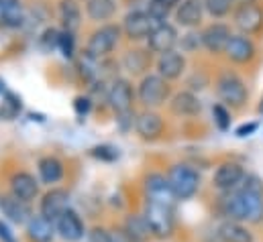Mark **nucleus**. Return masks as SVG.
I'll list each match as a JSON object with an SVG mask.
<instances>
[{
  "label": "nucleus",
  "instance_id": "f257e3e1",
  "mask_svg": "<svg viewBox=\"0 0 263 242\" xmlns=\"http://www.w3.org/2000/svg\"><path fill=\"white\" fill-rule=\"evenodd\" d=\"M218 210L227 220L243 224L263 222V182L257 175H247L241 187L222 193L218 199Z\"/></svg>",
  "mask_w": 263,
  "mask_h": 242
},
{
  "label": "nucleus",
  "instance_id": "f03ea898",
  "mask_svg": "<svg viewBox=\"0 0 263 242\" xmlns=\"http://www.w3.org/2000/svg\"><path fill=\"white\" fill-rule=\"evenodd\" d=\"M149 230L155 238H170L176 230V216H174V208L172 206H161V204H145V212H143Z\"/></svg>",
  "mask_w": 263,
  "mask_h": 242
},
{
  "label": "nucleus",
  "instance_id": "7ed1b4c3",
  "mask_svg": "<svg viewBox=\"0 0 263 242\" xmlns=\"http://www.w3.org/2000/svg\"><path fill=\"white\" fill-rule=\"evenodd\" d=\"M216 94H218L220 102L224 106H231V108L245 106V102L249 98L245 82L237 73H233V71H224V73L218 75V79H216Z\"/></svg>",
  "mask_w": 263,
  "mask_h": 242
},
{
  "label": "nucleus",
  "instance_id": "20e7f679",
  "mask_svg": "<svg viewBox=\"0 0 263 242\" xmlns=\"http://www.w3.org/2000/svg\"><path fill=\"white\" fill-rule=\"evenodd\" d=\"M167 179L172 183V189L176 193V199H190L194 197L200 189V175L196 169H192L190 165L178 163L170 169Z\"/></svg>",
  "mask_w": 263,
  "mask_h": 242
},
{
  "label": "nucleus",
  "instance_id": "39448f33",
  "mask_svg": "<svg viewBox=\"0 0 263 242\" xmlns=\"http://www.w3.org/2000/svg\"><path fill=\"white\" fill-rule=\"evenodd\" d=\"M119 37H121V29L117 25L100 27L98 31L92 33V37L86 45V55L90 59H100V57L108 55L115 49V45L119 43Z\"/></svg>",
  "mask_w": 263,
  "mask_h": 242
},
{
  "label": "nucleus",
  "instance_id": "423d86ee",
  "mask_svg": "<svg viewBox=\"0 0 263 242\" xmlns=\"http://www.w3.org/2000/svg\"><path fill=\"white\" fill-rule=\"evenodd\" d=\"M170 96V84L167 79H163L161 75L157 73H151V75H145L139 84V100L143 106L147 108H155V106H161Z\"/></svg>",
  "mask_w": 263,
  "mask_h": 242
},
{
  "label": "nucleus",
  "instance_id": "0eeeda50",
  "mask_svg": "<svg viewBox=\"0 0 263 242\" xmlns=\"http://www.w3.org/2000/svg\"><path fill=\"white\" fill-rule=\"evenodd\" d=\"M233 23L241 31V35H255L263 29V8L255 2L239 4L233 12Z\"/></svg>",
  "mask_w": 263,
  "mask_h": 242
},
{
  "label": "nucleus",
  "instance_id": "6e6552de",
  "mask_svg": "<svg viewBox=\"0 0 263 242\" xmlns=\"http://www.w3.org/2000/svg\"><path fill=\"white\" fill-rule=\"evenodd\" d=\"M143 187H145V197L151 204H161V206H172L174 208V204L178 201L170 179L165 175H161V173L147 175Z\"/></svg>",
  "mask_w": 263,
  "mask_h": 242
},
{
  "label": "nucleus",
  "instance_id": "1a4fd4ad",
  "mask_svg": "<svg viewBox=\"0 0 263 242\" xmlns=\"http://www.w3.org/2000/svg\"><path fill=\"white\" fill-rule=\"evenodd\" d=\"M245 177H247V173L239 163L227 161V163H220L216 167V171L212 175V185L220 193H229V191H235L237 187H241Z\"/></svg>",
  "mask_w": 263,
  "mask_h": 242
},
{
  "label": "nucleus",
  "instance_id": "9d476101",
  "mask_svg": "<svg viewBox=\"0 0 263 242\" xmlns=\"http://www.w3.org/2000/svg\"><path fill=\"white\" fill-rule=\"evenodd\" d=\"M157 27H159V23L153 21L147 10H133L125 16V23H123V29L131 41L147 39Z\"/></svg>",
  "mask_w": 263,
  "mask_h": 242
},
{
  "label": "nucleus",
  "instance_id": "9b49d317",
  "mask_svg": "<svg viewBox=\"0 0 263 242\" xmlns=\"http://www.w3.org/2000/svg\"><path fill=\"white\" fill-rule=\"evenodd\" d=\"M66 210H69V191L62 187H53L49 189L43 197H41V206H39V214L51 222H55Z\"/></svg>",
  "mask_w": 263,
  "mask_h": 242
},
{
  "label": "nucleus",
  "instance_id": "f8f14e48",
  "mask_svg": "<svg viewBox=\"0 0 263 242\" xmlns=\"http://www.w3.org/2000/svg\"><path fill=\"white\" fill-rule=\"evenodd\" d=\"M200 37H202V47L216 55V53L227 51V45H229L233 33H231V27H227L222 23H212L200 33Z\"/></svg>",
  "mask_w": 263,
  "mask_h": 242
},
{
  "label": "nucleus",
  "instance_id": "ddd939ff",
  "mask_svg": "<svg viewBox=\"0 0 263 242\" xmlns=\"http://www.w3.org/2000/svg\"><path fill=\"white\" fill-rule=\"evenodd\" d=\"M55 230L58 234L64 238L66 242H78L84 238L86 234V228H84V222L80 218V214L76 210H66L58 220H55Z\"/></svg>",
  "mask_w": 263,
  "mask_h": 242
},
{
  "label": "nucleus",
  "instance_id": "4468645a",
  "mask_svg": "<svg viewBox=\"0 0 263 242\" xmlns=\"http://www.w3.org/2000/svg\"><path fill=\"white\" fill-rule=\"evenodd\" d=\"M176 43H178V31H176L174 25H167V23L159 25V27L147 37V47H149V51H151V53H159V55H163V53H167V51H174Z\"/></svg>",
  "mask_w": 263,
  "mask_h": 242
},
{
  "label": "nucleus",
  "instance_id": "2eb2a0df",
  "mask_svg": "<svg viewBox=\"0 0 263 242\" xmlns=\"http://www.w3.org/2000/svg\"><path fill=\"white\" fill-rule=\"evenodd\" d=\"M108 104L117 114H129L133 106V88L127 79H117L108 90Z\"/></svg>",
  "mask_w": 263,
  "mask_h": 242
},
{
  "label": "nucleus",
  "instance_id": "dca6fc26",
  "mask_svg": "<svg viewBox=\"0 0 263 242\" xmlns=\"http://www.w3.org/2000/svg\"><path fill=\"white\" fill-rule=\"evenodd\" d=\"M224 53H227V57L233 61V63L243 65V63L253 61L257 51H255V45H253V41L249 37H245V35H233Z\"/></svg>",
  "mask_w": 263,
  "mask_h": 242
},
{
  "label": "nucleus",
  "instance_id": "f3484780",
  "mask_svg": "<svg viewBox=\"0 0 263 242\" xmlns=\"http://www.w3.org/2000/svg\"><path fill=\"white\" fill-rule=\"evenodd\" d=\"M0 212L14 224H27L33 216H31V208L27 201L10 195H0Z\"/></svg>",
  "mask_w": 263,
  "mask_h": 242
},
{
  "label": "nucleus",
  "instance_id": "a211bd4d",
  "mask_svg": "<svg viewBox=\"0 0 263 242\" xmlns=\"http://www.w3.org/2000/svg\"><path fill=\"white\" fill-rule=\"evenodd\" d=\"M10 193L23 201H33L37 195H39V183L37 179L27 173V171H18L10 177Z\"/></svg>",
  "mask_w": 263,
  "mask_h": 242
},
{
  "label": "nucleus",
  "instance_id": "6ab92c4d",
  "mask_svg": "<svg viewBox=\"0 0 263 242\" xmlns=\"http://www.w3.org/2000/svg\"><path fill=\"white\" fill-rule=\"evenodd\" d=\"M163 128H165L163 118H161L157 112H151V110L139 114L137 120H135V130H137V134H139L141 138H145V140H155V138H159L161 132H163Z\"/></svg>",
  "mask_w": 263,
  "mask_h": 242
},
{
  "label": "nucleus",
  "instance_id": "aec40b11",
  "mask_svg": "<svg viewBox=\"0 0 263 242\" xmlns=\"http://www.w3.org/2000/svg\"><path fill=\"white\" fill-rule=\"evenodd\" d=\"M184 69H186V57L178 51H167L157 59V75H161L167 82L182 77Z\"/></svg>",
  "mask_w": 263,
  "mask_h": 242
},
{
  "label": "nucleus",
  "instance_id": "412c9836",
  "mask_svg": "<svg viewBox=\"0 0 263 242\" xmlns=\"http://www.w3.org/2000/svg\"><path fill=\"white\" fill-rule=\"evenodd\" d=\"M55 222L39 216H33L27 222V236L31 242H51L55 238Z\"/></svg>",
  "mask_w": 263,
  "mask_h": 242
},
{
  "label": "nucleus",
  "instance_id": "4be33fe9",
  "mask_svg": "<svg viewBox=\"0 0 263 242\" xmlns=\"http://www.w3.org/2000/svg\"><path fill=\"white\" fill-rule=\"evenodd\" d=\"M204 14V0H182L178 10H176V21L182 27H196L202 21Z\"/></svg>",
  "mask_w": 263,
  "mask_h": 242
},
{
  "label": "nucleus",
  "instance_id": "5701e85b",
  "mask_svg": "<svg viewBox=\"0 0 263 242\" xmlns=\"http://www.w3.org/2000/svg\"><path fill=\"white\" fill-rule=\"evenodd\" d=\"M218 238L222 242H255L253 232L243 222L235 220H224L218 226Z\"/></svg>",
  "mask_w": 263,
  "mask_h": 242
},
{
  "label": "nucleus",
  "instance_id": "b1692460",
  "mask_svg": "<svg viewBox=\"0 0 263 242\" xmlns=\"http://www.w3.org/2000/svg\"><path fill=\"white\" fill-rule=\"evenodd\" d=\"M25 21V6L21 0H0V27L16 29Z\"/></svg>",
  "mask_w": 263,
  "mask_h": 242
},
{
  "label": "nucleus",
  "instance_id": "393cba45",
  "mask_svg": "<svg viewBox=\"0 0 263 242\" xmlns=\"http://www.w3.org/2000/svg\"><path fill=\"white\" fill-rule=\"evenodd\" d=\"M202 110L200 98L194 92H178L172 100V112L178 116H196Z\"/></svg>",
  "mask_w": 263,
  "mask_h": 242
},
{
  "label": "nucleus",
  "instance_id": "a878e982",
  "mask_svg": "<svg viewBox=\"0 0 263 242\" xmlns=\"http://www.w3.org/2000/svg\"><path fill=\"white\" fill-rule=\"evenodd\" d=\"M123 228L131 234L135 240H139V242L149 240V238L153 236L151 230H149V224H147V220H145L143 214H129V216L125 218Z\"/></svg>",
  "mask_w": 263,
  "mask_h": 242
},
{
  "label": "nucleus",
  "instance_id": "bb28decb",
  "mask_svg": "<svg viewBox=\"0 0 263 242\" xmlns=\"http://www.w3.org/2000/svg\"><path fill=\"white\" fill-rule=\"evenodd\" d=\"M39 177L43 183H58L64 177V165L55 157H43L39 161Z\"/></svg>",
  "mask_w": 263,
  "mask_h": 242
},
{
  "label": "nucleus",
  "instance_id": "cd10ccee",
  "mask_svg": "<svg viewBox=\"0 0 263 242\" xmlns=\"http://www.w3.org/2000/svg\"><path fill=\"white\" fill-rule=\"evenodd\" d=\"M60 16H62V23H64L66 31L73 33L80 27V21H82L80 4L76 0H62L60 2Z\"/></svg>",
  "mask_w": 263,
  "mask_h": 242
},
{
  "label": "nucleus",
  "instance_id": "c85d7f7f",
  "mask_svg": "<svg viewBox=\"0 0 263 242\" xmlns=\"http://www.w3.org/2000/svg\"><path fill=\"white\" fill-rule=\"evenodd\" d=\"M117 12L115 0H86V14L92 21H108Z\"/></svg>",
  "mask_w": 263,
  "mask_h": 242
},
{
  "label": "nucleus",
  "instance_id": "c756f323",
  "mask_svg": "<svg viewBox=\"0 0 263 242\" xmlns=\"http://www.w3.org/2000/svg\"><path fill=\"white\" fill-rule=\"evenodd\" d=\"M151 63V51H141V49H131L125 55V65L131 73H143Z\"/></svg>",
  "mask_w": 263,
  "mask_h": 242
},
{
  "label": "nucleus",
  "instance_id": "7c9ffc66",
  "mask_svg": "<svg viewBox=\"0 0 263 242\" xmlns=\"http://www.w3.org/2000/svg\"><path fill=\"white\" fill-rule=\"evenodd\" d=\"M235 0H204V10L214 16V18H222L233 10Z\"/></svg>",
  "mask_w": 263,
  "mask_h": 242
},
{
  "label": "nucleus",
  "instance_id": "2f4dec72",
  "mask_svg": "<svg viewBox=\"0 0 263 242\" xmlns=\"http://www.w3.org/2000/svg\"><path fill=\"white\" fill-rule=\"evenodd\" d=\"M21 110V98H16L12 92L4 94V102L0 106V118L4 120H12Z\"/></svg>",
  "mask_w": 263,
  "mask_h": 242
},
{
  "label": "nucleus",
  "instance_id": "473e14b6",
  "mask_svg": "<svg viewBox=\"0 0 263 242\" xmlns=\"http://www.w3.org/2000/svg\"><path fill=\"white\" fill-rule=\"evenodd\" d=\"M212 118H214V124H216L218 130L227 132L231 128V120L233 118H231V112H229V108L224 104H214L212 106Z\"/></svg>",
  "mask_w": 263,
  "mask_h": 242
},
{
  "label": "nucleus",
  "instance_id": "72a5a7b5",
  "mask_svg": "<svg viewBox=\"0 0 263 242\" xmlns=\"http://www.w3.org/2000/svg\"><path fill=\"white\" fill-rule=\"evenodd\" d=\"M90 153H92V157H96V159H100V161H115V159H119V149L112 147V145L94 147Z\"/></svg>",
  "mask_w": 263,
  "mask_h": 242
},
{
  "label": "nucleus",
  "instance_id": "f704fd0d",
  "mask_svg": "<svg viewBox=\"0 0 263 242\" xmlns=\"http://www.w3.org/2000/svg\"><path fill=\"white\" fill-rule=\"evenodd\" d=\"M58 47L62 49V53H64L66 57H71V55H73V49H76L73 33H69V31H64V33H60V45H58Z\"/></svg>",
  "mask_w": 263,
  "mask_h": 242
},
{
  "label": "nucleus",
  "instance_id": "c9c22d12",
  "mask_svg": "<svg viewBox=\"0 0 263 242\" xmlns=\"http://www.w3.org/2000/svg\"><path fill=\"white\" fill-rule=\"evenodd\" d=\"M88 242H110V230L100 228V226L92 228L88 232Z\"/></svg>",
  "mask_w": 263,
  "mask_h": 242
},
{
  "label": "nucleus",
  "instance_id": "e433bc0d",
  "mask_svg": "<svg viewBox=\"0 0 263 242\" xmlns=\"http://www.w3.org/2000/svg\"><path fill=\"white\" fill-rule=\"evenodd\" d=\"M41 45L47 47V49L58 47V45H60V33H58L55 29H47V31L43 33V37H41Z\"/></svg>",
  "mask_w": 263,
  "mask_h": 242
},
{
  "label": "nucleus",
  "instance_id": "4c0bfd02",
  "mask_svg": "<svg viewBox=\"0 0 263 242\" xmlns=\"http://www.w3.org/2000/svg\"><path fill=\"white\" fill-rule=\"evenodd\" d=\"M110 242H139V240H135L123 226H117V228L110 230Z\"/></svg>",
  "mask_w": 263,
  "mask_h": 242
},
{
  "label": "nucleus",
  "instance_id": "58836bf2",
  "mask_svg": "<svg viewBox=\"0 0 263 242\" xmlns=\"http://www.w3.org/2000/svg\"><path fill=\"white\" fill-rule=\"evenodd\" d=\"M202 45V37L196 35V33H188L186 37H182V47L186 51H192V49H198Z\"/></svg>",
  "mask_w": 263,
  "mask_h": 242
},
{
  "label": "nucleus",
  "instance_id": "ea45409f",
  "mask_svg": "<svg viewBox=\"0 0 263 242\" xmlns=\"http://www.w3.org/2000/svg\"><path fill=\"white\" fill-rule=\"evenodd\" d=\"M257 128H259V124H257V122H247V124H241V126L235 130V134H237L239 138H245V136H251Z\"/></svg>",
  "mask_w": 263,
  "mask_h": 242
},
{
  "label": "nucleus",
  "instance_id": "a19ab883",
  "mask_svg": "<svg viewBox=\"0 0 263 242\" xmlns=\"http://www.w3.org/2000/svg\"><path fill=\"white\" fill-rule=\"evenodd\" d=\"M0 242H18L14 232H12V228L4 220H0Z\"/></svg>",
  "mask_w": 263,
  "mask_h": 242
},
{
  "label": "nucleus",
  "instance_id": "79ce46f5",
  "mask_svg": "<svg viewBox=\"0 0 263 242\" xmlns=\"http://www.w3.org/2000/svg\"><path fill=\"white\" fill-rule=\"evenodd\" d=\"M90 110V100L88 98H76V112L82 116Z\"/></svg>",
  "mask_w": 263,
  "mask_h": 242
},
{
  "label": "nucleus",
  "instance_id": "37998d69",
  "mask_svg": "<svg viewBox=\"0 0 263 242\" xmlns=\"http://www.w3.org/2000/svg\"><path fill=\"white\" fill-rule=\"evenodd\" d=\"M151 2H155V4H159V6H165V8H174V6H180V2L182 0H151Z\"/></svg>",
  "mask_w": 263,
  "mask_h": 242
},
{
  "label": "nucleus",
  "instance_id": "c03bdc74",
  "mask_svg": "<svg viewBox=\"0 0 263 242\" xmlns=\"http://www.w3.org/2000/svg\"><path fill=\"white\" fill-rule=\"evenodd\" d=\"M0 94H8V90H6V84L0 79Z\"/></svg>",
  "mask_w": 263,
  "mask_h": 242
},
{
  "label": "nucleus",
  "instance_id": "a18cd8bd",
  "mask_svg": "<svg viewBox=\"0 0 263 242\" xmlns=\"http://www.w3.org/2000/svg\"><path fill=\"white\" fill-rule=\"evenodd\" d=\"M235 2H239V4H249V2H255V0H235Z\"/></svg>",
  "mask_w": 263,
  "mask_h": 242
},
{
  "label": "nucleus",
  "instance_id": "49530a36",
  "mask_svg": "<svg viewBox=\"0 0 263 242\" xmlns=\"http://www.w3.org/2000/svg\"><path fill=\"white\" fill-rule=\"evenodd\" d=\"M257 112H259V114H263V96H261V102H259V108H257Z\"/></svg>",
  "mask_w": 263,
  "mask_h": 242
}]
</instances>
